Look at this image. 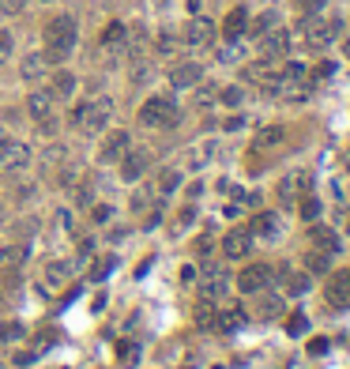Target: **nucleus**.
<instances>
[{"mask_svg":"<svg viewBox=\"0 0 350 369\" xmlns=\"http://www.w3.org/2000/svg\"><path fill=\"white\" fill-rule=\"evenodd\" d=\"M27 110H30V117L35 121H46V117L53 113V91H35L27 99Z\"/></svg>","mask_w":350,"mask_h":369,"instance_id":"nucleus-21","label":"nucleus"},{"mask_svg":"<svg viewBox=\"0 0 350 369\" xmlns=\"http://www.w3.org/2000/svg\"><path fill=\"white\" fill-rule=\"evenodd\" d=\"M72 46H75V19L72 15H57L46 27V61L61 64L72 53Z\"/></svg>","mask_w":350,"mask_h":369,"instance_id":"nucleus-1","label":"nucleus"},{"mask_svg":"<svg viewBox=\"0 0 350 369\" xmlns=\"http://www.w3.org/2000/svg\"><path fill=\"white\" fill-rule=\"evenodd\" d=\"M181 38H185V46H207V42L215 38V23L196 15V19H189V27H185Z\"/></svg>","mask_w":350,"mask_h":369,"instance_id":"nucleus-15","label":"nucleus"},{"mask_svg":"<svg viewBox=\"0 0 350 369\" xmlns=\"http://www.w3.org/2000/svg\"><path fill=\"white\" fill-rule=\"evenodd\" d=\"M128 147H132V139H128V132H109L98 155H102V162H117V158H121Z\"/></svg>","mask_w":350,"mask_h":369,"instance_id":"nucleus-17","label":"nucleus"},{"mask_svg":"<svg viewBox=\"0 0 350 369\" xmlns=\"http://www.w3.org/2000/svg\"><path fill=\"white\" fill-rule=\"evenodd\" d=\"M0 306H4V290H0Z\"/></svg>","mask_w":350,"mask_h":369,"instance_id":"nucleus-45","label":"nucleus"},{"mask_svg":"<svg viewBox=\"0 0 350 369\" xmlns=\"http://www.w3.org/2000/svg\"><path fill=\"white\" fill-rule=\"evenodd\" d=\"M23 4H27V0H0V12L15 15V12H23Z\"/></svg>","mask_w":350,"mask_h":369,"instance_id":"nucleus-39","label":"nucleus"},{"mask_svg":"<svg viewBox=\"0 0 350 369\" xmlns=\"http://www.w3.org/2000/svg\"><path fill=\"white\" fill-rule=\"evenodd\" d=\"M346 166H350V151H346Z\"/></svg>","mask_w":350,"mask_h":369,"instance_id":"nucleus-46","label":"nucleus"},{"mask_svg":"<svg viewBox=\"0 0 350 369\" xmlns=\"http://www.w3.org/2000/svg\"><path fill=\"white\" fill-rule=\"evenodd\" d=\"M305 192H313V173L309 170H294L279 181V200L282 204H298Z\"/></svg>","mask_w":350,"mask_h":369,"instance_id":"nucleus-7","label":"nucleus"},{"mask_svg":"<svg viewBox=\"0 0 350 369\" xmlns=\"http://www.w3.org/2000/svg\"><path fill=\"white\" fill-rule=\"evenodd\" d=\"M264 294V290H260ZM256 313L264 320H275V317H282V294H264L260 298V306H256Z\"/></svg>","mask_w":350,"mask_h":369,"instance_id":"nucleus-24","label":"nucleus"},{"mask_svg":"<svg viewBox=\"0 0 350 369\" xmlns=\"http://www.w3.org/2000/svg\"><path fill=\"white\" fill-rule=\"evenodd\" d=\"M245 30H249V12H245V8H234V12L226 15V23H223V38L226 42H237Z\"/></svg>","mask_w":350,"mask_h":369,"instance_id":"nucleus-18","label":"nucleus"},{"mask_svg":"<svg viewBox=\"0 0 350 369\" xmlns=\"http://www.w3.org/2000/svg\"><path fill=\"white\" fill-rule=\"evenodd\" d=\"M215 99H218V87H211V83L200 87V83H196V106H211Z\"/></svg>","mask_w":350,"mask_h":369,"instance_id":"nucleus-35","label":"nucleus"},{"mask_svg":"<svg viewBox=\"0 0 350 369\" xmlns=\"http://www.w3.org/2000/svg\"><path fill=\"white\" fill-rule=\"evenodd\" d=\"M309 237H313V249H324V253H332V256L343 249V242H339V234L332 230V226H313Z\"/></svg>","mask_w":350,"mask_h":369,"instance_id":"nucleus-19","label":"nucleus"},{"mask_svg":"<svg viewBox=\"0 0 350 369\" xmlns=\"http://www.w3.org/2000/svg\"><path fill=\"white\" fill-rule=\"evenodd\" d=\"M275 279L282 283V294H290V298L309 294V287H313V275H309V271H294V268H279Z\"/></svg>","mask_w":350,"mask_h":369,"instance_id":"nucleus-11","label":"nucleus"},{"mask_svg":"<svg viewBox=\"0 0 350 369\" xmlns=\"http://www.w3.org/2000/svg\"><path fill=\"white\" fill-rule=\"evenodd\" d=\"M27 256H30V249L23 242H15V245H4L0 249V268H8V271H19L27 264Z\"/></svg>","mask_w":350,"mask_h":369,"instance_id":"nucleus-20","label":"nucleus"},{"mask_svg":"<svg viewBox=\"0 0 350 369\" xmlns=\"http://www.w3.org/2000/svg\"><path fill=\"white\" fill-rule=\"evenodd\" d=\"M335 35H339V19H320V15H309V19L301 23V38H305V46H313V49H324Z\"/></svg>","mask_w":350,"mask_h":369,"instance_id":"nucleus-4","label":"nucleus"},{"mask_svg":"<svg viewBox=\"0 0 350 369\" xmlns=\"http://www.w3.org/2000/svg\"><path fill=\"white\" fill-rule=\"evenodd\" d=\"M215 317H218V309L211 306V298H204L200 306H196V324H200V328H215Z\"/></svg>","mask_w":350,"mask_h":369,"instance_id":"nucleus-29","label":"nucleus"},{"mask_svg":"<svg viewBox=\"0 0 350 369\" xmlns=\"http://www.w3.org/2000/svg\"><path fill=\"white\" fill-rule=\"evenodd\" d=\"M46 279L49 283H64V279H68V264H64V260H53L46 268Z\"/></svg>","mask_w":350,"mask_h":369,"instance_id":"nucleus-34","label":"nucleus"},{"mask_svg":"<svg viewBox=\"0 0 350 369\" xmlns=\"http://www.w3.org/2000/svg\"><path fill=\"white\" fill-rule=\"evenodd\" d=\"M305 332H309V317H305V313H290L287 317V335L298 339V335H305Z\"/></svg>","mask_w":350,"mask_h":369,"instance_id":"nucleus-31","label":"nucleus"},{"mask_svg":"<svg viewBox=\"0 0 350 369\" xmlns=\"http://www.w3.org/2000/svg\"><path fill=\"white\" fill-rule=\"evenodd\" d=\"M196 279H200V294L204 298H218V294H226V287H230L226 264H211V260L196 271Z\"/></svg>","mask_w":350,"mask_h":369,"instance_id":"nucleus-5","label":"nucleus"},{"mask_svg":"<svg viewBox=\"0 0 350 369\" xmlns=\"http://www.w3.org/2000/svg\"><path fill=\"white\" fill-rule=\"evenodd\" d=\"M271 27H279V15H275V12H264V15L253 19V27H249V30H253V35L260 38V35H268Z\"/></svg>","mask_w":350,"mask_h":369,"instance_id":"nucleus-32","label":"nucleus"},{"mask_svg":"<svg viewBox=\"0 0 350 369\" xmlns=\"http://www.w3.org/2000/svg\"><path fill=\"white\" fill-rule=\"evenodd\" d=\"M298 204H301V219H305V223H316V219H320V200H316L313 192H305Z\"/></svg>","mask_w":350,"mask_h":369,"instance_id":"nucleus-30","label":"nucleus"},{"mask_svg":"<svg viewBox=\"0 0 350 369\" xmlns=\"http://www.w3.org/2000/svg\"><path fill=\"white\" fill-rule=\"evenodd\" d=\"M113 264H117V260H113V256H106V260H98V268L91 271V279H106V275H109V271H113Z\"/></svg>","mask_w":350,"mask_h":369,"instance_id":"nucleus-37","label":"nucleus"},{"mask_svg":"<svg viewBox=\"0 0 350 369\" xmlns=\"http://www.w3.org/2000/svg\"><path fill=\"white\" fill-rule=\"evenodd\" d=\"M147 166H151V155L147 151H132L128 147L125 155H121V177L125 181H139L147 173Z\"/></svg>","mask_w":350,"mask_h":369,"instance_id":"nucleus-13","label":"nucleus"},{"mask_svg":"<svg viewBox=\"0 0 350 369\" xmlns=\"http://www.w3.org/2000/svg\"><path fill=\"white\" fill-rule=\"evenodd\" d=\"M332 72H335V64H332V61H324L320 68H316V80H327V75H332Z\"/></svg>","mask_w":350,"mask_h":369,"instance_id":"nucleus-42","label":"nucleus"},{"mask_svg":"<svg viewBox=\"0 0 350 369\" xmlns=\"http://www.w3.org/2000/svg\"><path fill=\"white\" fill-rule=\"evenodd\" d=\"M46 53H30V57H23V68H19V72H23V80H38V75L42 72H46Z\"/></svg>","mask_w":350,"mask_h":369,"instance_id":"nucleus-25","label":"nucleus"},{"mask_svg":"<svg viewBox=\"0 0 350 369\" xmlns=\"http://www.w3.org/2000/svg\"><path fill=\"white\" fill-rule=\"evenodd\" d=\"M139 121H144L147 128H173L181 121V110H177V102L173 99H147L144 102V110H139Z\"/></svg>","mask_w":350,"mask_h":369,"instance_id":"nucleus-3","label":"nucleus"},{"mask_svg":"<svg viewBox=\"0 0 350 369\" xmlns=\"http://www.w3.org/2000/svg\"><path fill=\"white\" fill-rule=\"evenodd\" d=\"M245 324V313L237 309V306H230V309H218V317H215V328L218 332H237Z\"/></svg>","mask_w":350,"mask_h":369,"instance_id":"nucleus-23","label":"nucleus"},{"mask_svg":"<svg viewBox=\"0 0 350 369\" xmlns=\"http://www.w3.org/2000/svg\"><path fill=\"white\" fill-rule=\"evenodd\" d=\"M324 4H327V0H298V8H301V12H309V15H316Z\"/></svg>","mask_w":350,"mask_h":369,"instance_id":"nucleus-38","label":"nucleus"},{"mask_svg":"<svg viewBox=\"0 0 350 369\" xmlns=\"http://www.w3.org/2000/svg\"><path fill=\"white\" fill-rule=\"evenodd\" d=\"M249 234L264 237V242H275V237H282V219L275 211H260L253 219V226H249Z\"/></svg>","mask_w":350,"mask_h":369,"instance_id":"nucleus-14","label":"nucleus"},{"mask_svg":"<svg viewBox=\"0 0 350 369\" xmlns=\"http://www.w3.org/2000/svg\"><path fill=\"white\" fill-rule=\"evenodd\" d=\"M290 49V35L282 27H271L268 35H260V57L264 61H282Z\"/></svg>","mask_w":350,"mask_h":369,"instance_id":"nucleus-10","label":"nucleus"},{"mask_svg":"<svg viewBox=\"0 0 350 369\" xmlns=\"http://www.w3.org/2000/svg\"><path fill=\"white\" fill-rule=\"evenodd\" d=\"M324 351H327V339H313V343H309V354H316V358H320Z\"/></svg>","mask_w":350,"mask_h":369,"instance_id":"nucleus-41","label":"nucleus"},{"mask_svg":"<svg viewBox=\"0 0 350 369\" xmlns=\"http://www.w3.org/2000/svg\"><path fill=\"white\" fill-rule=\"evenodd\" d=\"M177 184H181V173H177V170H162V173H158V184H155V189L162 192V196H166V192H173V189H177Z\"/></svg>","mask_w":350,"mask_h":369,"instance_id":"nucleus-33","label":"nucleus"},{"mask_svg":"<svg viewBox=\"0 0 350 369\" xmlns=\"http://www.w3.org/2000/svg\"><path fill=\"white\" fill-rule=\"evenodd\" d=\"M117 354H121V362H136V346H128V343L117 346Z\"/></svg>","mask_w":350,"mask_h":369,"instance_id":"nucleus-40","label":"nucleus"},{"mask_svg":"<svg viewBox=\"0 0 350 369\" xmlns=\"http://www.w3.org/2000/svg\"><path fill=\"white\" fill-rule=\"evenodd\" d=\"M305 271H309V275H327V271H332V253L309 249V253H305Z\"/></svg>","mask_w":350,"mask_h":369,"instance_id":"nucleus-22","label":"nucleus"},{"mask_svg":"<svg viewBox=\"0 0 350 369\" xmlns=\"http://www.w3.org/2000/svg\"><path fill=\"white\" fill-rule=\"evenodd\" d=\"M128 38V30H125V23H109L106 30H102V46L106 49H117L121 42Z\"/></svg>","mask_w":350,"mask_h":369,"instance_id":"nucleus-28","label":"nucleus"},{"mask_svg":"<svg viewBox=\"0 0 350 369\" xmlns=\"http://www.w3.org/2000/svg\"><path fill=\"white\" fill-rule=\"evenodd\" d=\"M8 49H12V38H8L4 30H0V53H8Z\"/></svg>","mask_w":350,"mask_h":369,"instance_id":"nucleus-44","label":"nucleus"},{"mask_svg":"<svg viewBox=\"0 0 350 369\" xmlns=\"http://www.w3.org/2000/svg\"><path fill=\"white\" fill-rule=\"evenodd\" d=\"M75 91V75L72 72H57L53 75V99H68Z\"/></svg>","mask_w":350,"mask_h":369,"instance_id":"nucleus-27","label":"nucleus"},{"mask_svg":"<svg viewBox=\"0 0 350 369\" xmlns=\"http://www.w3.org/2000/svg\"><path fill=\"white\" fill-rule=\"evenodd\" d=\"M30 162V147L19 144V139H8L4 132H0V166L4 170H23Z\"/></svg>","mask_w":350,"mask_h":369,"instance_id":"nucleus-9","label":"nucleus"},{"mask_svg":"<svg viewBox=\"0 0 350 369\" xmlns=\"http://www.w3.org/2000/svg\"><path fill=\"white\" fill-rule=\"evenodd\" d=\"M113 117V102L109 99H91V102H80L72 113V125L80 132H102V125Z\"/></svg>","mask_w":350,"mask_h":369,"instance_id":"nucleus-2","label":"nucleus"},{"mask_svg":"<svg viewBox=\"0 0 350 369\" xmlns=\"http://www.w3.org/2000/svg\"><path fill=\"white\" fill-rule=\"evenodd\" d=\"M204 80V68L196 61H185V64H177V68L170 72V83L177 87V91H189V87H196Z\"/></svg>","mask_w":350,"mask_h":369,"instance_id":"nucleus-16","label":"nucleus"},{"mask_svg":"<svg viewBox=\"0 0 350 369\" xmlns=\"http://www.w3.org/2000/svg\"><path fill=\"white\" fill-rule=\"evenodd\" d=\"M109 219V208H106V204H102V208H94V223H106Z\"/></svg>","mask_w":350,"mask_h":369,"instance_id":"nucleus-43","label":"nucleus"},{"mask_svg":"<svg viewBox=\"0 0 350 369\" xmlns=\"http://www.w3.org/2000/svg\"><path fill=\"white\" fill-rule=\"evenodd\" d=\"M275 283V268L271 264H249L242 275H237V290L242 294H260V290H268Z\"/></svg>","mask_w":350,"mask_h":369,"instance_id":"nucleus-6","label":"nucleus"},{"mask_svg":"<svg viewBox=\"0 0 350 369\" xmlns=\"http://www.w3.org/2000/svg\"><path fill=\"white\" fill-rule=\"evenodd\" d=\"M282 136H287V132H282V125H268V128H260V132H256V147L268 151V147L282 144Z\"/></svg>","mask_w":350,"mask_h":369,"instance_id":"nucleus-26","label":"nucleus"},{"mask_svg":"<svg viewBox=\"0 0 350 369\" xmlns=\"http://www.w3.org/2000/svg\"><path fill=\"white\" fill-rule=\"evenodd\" d=\"M249 253H253V234H249V230H230L223 237V256L226 260H242Z\"/></svg>","mask_w":350,"mask_h":369,"instance_id":"nucleus-12","label":"nucleus"},{"mask_svg":"<svg viewBox=\"0 0 350 369\" xmlns=\"http://www.w3.org/2000/svg\"><path fill=\"white\" fill-rule=\"evenodd\" d=\"M218 99H223L226 106H242L245 94H242V87H226V91H218Z\"/></svg>","mask_w":350,"mask_h":369,"instance_id":"nucleus-36","label":"nucleus"},{"mask_svg":"<svg viewBox=\"0 0 350 369\" xmlns=\"http://www.w3.org/2000/svg\"><path fill=\"white\" fill-rule=\"evenodd\" d=\"M324 301L332 309H350V271H335V275H327Z\"/></svg>","mask_w":350,"mask_h":369,"instance_id":"nucleus-8","label":"nucleus"}]
</instances>
